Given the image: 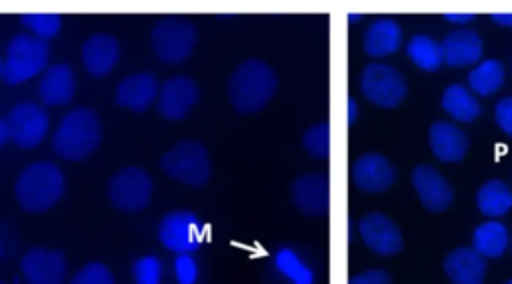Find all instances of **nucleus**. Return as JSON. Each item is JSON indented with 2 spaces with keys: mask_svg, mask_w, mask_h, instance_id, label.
Listing matches in <instances>:
<instances>
[{
  "mask_svg": "<svg viewBox=\"0 0 512 284\" xmlns=\"http://www.w3.org/2000/svg\"><path fill=\"white\" fill-rule=\"evenodd\" d=\"M278 76L274 68L258 58L244 60L228 78V98L238 114H256L274 98Z\"/></svg>",
  "mask_w": 512,
  "mask_h": 284,
  "instance_id": "1",
  "label": "nucleus"
},
{
  "mask_svg": "<svg viewBox=\"0 0 512 284\" xmlns=\"http://www.w3.org/2000/svg\"><path fill=\"white\" fill-rule=\"evenodd\" d=\"M14 194L22 210L32 214L46 212L64 196V174L54 162H32L18 176Z\"/></svg>",
  "mask_w": 512,
  "mask_h": 284,
  "instance_id": "2",
  "label": "nucleus"
},
{
  "mask_svg": "<svg viewBox=\"0 0 512 284\" xmlns=\"http://www.w3.org/2000/svg\"><path fill=\"white\" fill-rule=\"evenodd\" d=\"M102 142V124L94 110L74 108L60 120L52 136V148L64 160H84Z\"/></svg>",
  "mask_w": 512,
  "mask_h": 284,
  "instance_id": "3",
  "label": "nucleus"
},
{
  "mask_svg": "<svg viewBox=\"0 0 512 284\" xmlns=\"http://www.w3.org/2000/svg\"><path fill=\"white\" fill-rule=\"evenodd\" d=\"M196 26L184 16H162L150 30V44L154 54L166 64H182L196 46Z\"/></svg>",
  "mask_w": 512,
  "mask_h": 284,
  "instance_id": "4",
  "label": "nucleus"
},
{
  "mask_svg": "<svg viewBox=\"0 0 512 284\" xmlns=\"http://www.w3.org/2000/svg\"><path fill=\"white\" fill-rule=\"evenodd\" d=\"M166 176L192 188H200L210 180V156L202 142L180 140L160 158Z\"/></svg>",
  "mask_w": 512,
  "mask_h": 284,
  "instance_id": "5",
  "label": "nucleus"
},
{
  "mask_svg": "<svg viewBox=\"0 0 512 284\" xmlns=\"http://www.w3.org/2000/svg\"><path fill=\"white\" fill-rule=\"evenodd\" d=\"M50 48L46 40L36 38L34 34H16L8 42L6 58L2 66V80L10 86L22 84L28 78L42 72L48 64Z\"/></svg>",
  "mask_w": 512,
  "mask_h": 284,
  "instance_id": "6",
  "label": "nucleus"
},
{
  "mask_svg": "<svg viewBox=\"0 0 512 284\" xmlns=\"http://www.w3.org/2000/svg\"><path fill=\"white\" fill-rule=\"evenodd\" d=\"M152 180L144 168H120L108 182V200L120 212H140L150 204Z\"/></svg>",
  "mask_w": 512,
  "mask_h": 284,
  "instance_id": "7",
  "label": "nucleus"
},
{
  "mask_svg": "<svg viewBox=\"0 0 512 284\" xmlns=\"http://www.w3.org/2000/svg\"><path fill=\"white\" fill-rule=\"evenodd\" d=\"M360 90L368 102L380 108H396L404 100L408 86L396 68L382 62H372L362 70Z\"/></svg>",
  "mask_w": 512,
  "mask_h": 284,
  "instance_id": "8",
  "label": "nucleus"
},
{
  "mask_svg": "<svg viewBox=\"0 0 512 284\" xmlns=\"http://www.w3.org/2000/svg\"><path fill=\"white\" fill-rule=\"evenodd\" d=\"M158 240L174 254H192L202 244V224L190 210L168 212L160 220Z\"/></svg>",
  "mask_w": 512,
  "mask_h": 284,
  "instance_id": "9",
  "label": "nucleus"
},
{
  "mask_svg": "<svg viewBox=\"0 0 512 284\" xmlns=\"http://www.w3.org/2000/svg\"><path fill=\"white\" fill-rule=\"evenodd\" d=\"M10 140L20 148L38 146L50 126L48 112L34 102H20L10 108L6 116Z\"/></svg>",
  "mask_w": 512,
  "mask_h": 284,
  "instance_id": "10",
  "label": "nucleus"
},
{
  "mask_svg": "<svg viewBox=\"0 0 512 284\" xmlns=\"http://www.w3.org/2000/svg\"><path fill=\"white\" fill-rule=\"evenodd\" d=\"M398 178L396 166L378 152H366L358 156L350 166L352 184L366 194H380L388 190Z\"/></svg>",
  "mask_w": 512,
  "mask_h": 284,
  "instance_id": "11",
  "label": "nucleus"
},
{
  "mask_svg": "<svg viewBox=\"0 0 512 284\" xmlns=\"http://www.w3.org/2000/svg\"><path fill=\"white\" fill-rule=\"evenodd\" d=\"M292 204L306 216H326L330 212V178L322 172L300 174L290 186Z\"/></svg>",
  "mask_w": 512,
  "mask_h": 284,
  "instance_id": "12",
  "label": "nucleus"
},
{
  "mask_svg": "<svg viewBox=\"0 0 512 284\" xmlns=\"http://www.w3.org/2000/svg\"><path fill=\"white\" fill-rule=\"evenodd\" d=\"M362 242L378 256H396L404 248L402 232L392 218L382 212H368L358 222Z\"/></svg>",
  "mask_w": 512,
  "mask_h": 284,
  "instance_id": "13",
  "label": "nucleus"
},
{
  "mask_svg": "<svg viewBox=\"0 0 512 284\" xmlns=\"http://www.w3.org/2000/svg\"><path fill=\"white\" fill-rule=\"evenodd\" d=\"M20 270L28 284H62L68 264L62 250L36 246L22 256Z\"/></svg>",
  "mask_w": 512,
  "mask_h": 284,
  "instance_id": "14",
  "label": "nucleus"
},
{
  "mask_svg": "<svg viewBox=\"0 0 512 284\" xmlns=\"http://www.w3.org/2000/svg\"><path fill=\"white\" fill-rule=\"evenodd\" d=\"M412 186L428 212H444L454 200L450 182L434 166L418 164L412 170Z\"/></svg>",
  "mask_w": 512,
  "mask_h": 284,
  "instance_id": "15",
  "label": "nucleus"
},
{
  "mask_svg": "<svg viewBox=\"0 0 512 284\" xmlns=\"http://www.w3.org/2000/svg\"><path fill=\"white\" fill-rule=\"evenodd\" d=\"M158 112L168 120H182L198 102V84L188 76H172L160 86Z\"/></svg>",
  "mask_w": 512,
  "mask_h": 284,
  "instance_id": "16",
  "label": "nucleus"
},
{
  "mask_svg": "<svg viewBox=\"0 0 512 284\" xmlns=\"http://www.w3.org/2000/svg\"><path fill=\"white\" fill-rule=\"evenodd\" d=\"M158 80L152 72H136L116 86V104L132 112H144L158 96Z\"/></svg>",
  "mask_w": 512,
  "mask_h": 284,
  "instance_id": "17",
  "label": "nucleus"
},
{
  "mask_svg": "<svg viewBox=\"0 0 512 284\" xmlns=\"http://www.w3.org/2000/svg\"><path fill=\"white\" fill-rule=\"evenodd\" d=\"M442 266L452 284H482L486 276V260L472 246L450 250Z\"/></svg>",
  "mask_w": 512,
  "mask_h": 284,
  "instance_id": "18",
  "label": "nucleus"
},
{
  "mask_svg": "<svg viewBox=\"0 0 512 284\" xmlns=\"http://www.w3.org/2000/svg\"><path fill=\"white\" fill-rule=\"evenodd\" d=\"M428 142L432 154L440 162H460L470 146V140L464 130L450 122H434L428 130Z\"/></svg>",
  "mask_w": 512,
  "mask_h": 284,
  "instance_id": "19",
  "label": "nucleus"
},
{
  "mask_svg": "<svg viewBox=\"0 0 512 284\" xmlns=\"http://www.w3.org/2000/svg\"><path fill=\"white\" fill-rule=\"evenodd\" d=\"M120 46L112 34H92L82 44V62L88 74L106 76L118 62Z\"/></svg>",
  "mask_w": 512,
  "mask_h": 284,
  "instance_id": "20",
  "label": "nucleus"
},
{
  "mask_svg": "<svg viewBox=\"0 0 512 284\" xmlns=\"http://www.w3.org/2000/svg\"><path fill=\"white\" fill-rule=\"evenodd\" d=\"M442 60L452 68H464L480 60L482 38L474 30H454L440 42Z\"/></svg>",
  "mask_w": 512,
  "mask_h": 284,
  "instance_id": "21",
  "label": "nucleus"
},
{
  "mask_svg": "<svg viewBox=\"0 0 512 284\" xmlns=\"http://www.w3.org/2000/svg\"><path fill=\"white\" fill-rule=\"evenodd\" d=\"M76 90V80H74V72L68 64L60 62V64H52L46 68L38 92L44 104L48 106H62L68 104L74 96Z\"/></svg>",
  "mask_w": 512,
  "mask_h": 284,
  "instance_id": "22",
  "label": "nucleus"
},
{
  "mask_svg": "<svg viewBox=\"0 0 512 284\" xmlns=\"http://www.w3.org/2000/svg\"><path fill=\"white\" fill-rule=\"evenodd\" d=\"M364 52L372 58L394 54L402 44V30L392 18H378L364 34Z\"/></svg>",
  "mask_w": 512,
  "mask_h": 284,
  "instance_id": "23",
  "label": "nucleus"
},
{
  "mask_svg": "<svg viewBox=\"0 0 512 284\" xmlns=\"http://www.w3.org/2000/svg\"><path fill=\"white\" fill-rule=\"evenodd\" d=\"M440 104H442L444 112H448L452 118H456L460 122H472L482 112L476 94L462 84H450L444 90Z\"/></svg>",
  "mask_w": 512,
  "mask_h": 284,
  "instance_id": "24",
  "label": "nucleus"
},
{
  "mask_svg": "<svg viewBox=\"0 0 512 284\" xmlns=\"http://www.w3.org/2000/svg\"><path fill=\"white\" fill-rule=\"evenodd\" d=\"M508 246V230L502 222H482L472 232V248L482 258H500Z\"/></svg>",
  "mask_w": 512,
  "mask_h": 284,
  "instance_id": "25",
  "label": "nucleus"
},
{
  "mask_svg": "<svg viewBox=\"0 0 512 284\" xmlns=\"http://www.w3.org/2000/svg\"><path fill=\"white\" fill-rule=\"evenodd\" d=\"M476 206L486 216H502L512 208V190L498 178L488 180L476 192Z\"/></svg>",
  "mask_w": 512,
  "mask_h": 284,
  "instance_id": "26",
  "label": "nucleus"
},
{
  "mask_svg": "<svg viewBox=\"0 0 512 284\" xmlns=\"http://www.w3.org/2000/svg\"><path fill=\"white\" fill-rule=\"evenodd\" d=\"M506 78V70L504 64L496 58H488L484 62H478L470 74H468V84L470 90L478 96H492L494 92L500 90V86L504 84Z\"/></svg>",
  "mask_w": 512,
  "mask_h": 284,
  "instance_id": "27",
  "label": "nucleus"
},
{
  "mask_svg": "<svg viewBox=\"0 0 512 284\" xmlns=\"http://www.w3.org/2000/svg\"><path fill=\"white\" fill-rule=\"evenodd\" d=\"M406 54L418 68H422L426 72H436L444 64L440 42L426 34L412 36L406 44Z\"/></svg>",
  "mask_w": 512,
  "mask_h": 284,
  "instance_id": "28",
  "label": "nucleus"
},
{
  "mask_svg": "<svg viewBox=\"0 0 512 284\" xmlns=\"http://www.w3.org/2000/svg\"><path fill=\"white\" fill-rule=\"evenodd\" d=\"M20 24L32 30L40 40L54 38L62 26V16L58 12H24L20 14Z\"/></svg>",
  "mask_w": 512,
  "mask_h": 284,
  "instance_id": "29",
  "label": "nucleus"
},
{
  "mask_svg": "<svg viewBox=\"0 0 512 284\" xmlns=\"http://www.w3.org/2000/svg\"><path fill=\"white\" fill-rule=\"evenodd\" d=\"M276 266L294 284H312L314 282L310 268L306 264H302V260L290 248L278 250Z\"/></svg>",
  "mask_w": 512,
  "mask_h": 284,
  "instance_id": "30",
  "label": "nucleus"
},
{
  "mask_svg": "<svg viewBox=\"0 0 512 284\" xmlns=\"http://www.w3.org/2000/svg\"><path fill=\"white\" fill-rule=\"evenodd\" d=\"M302 146L304 150L314 158H328L330 156V124L318 122L302 134Z\"/></svg>",
  "mask_w": 512,
  "mask_h": 284,
  "instance_id": "31",
  "label": "nucleus"
},
{
  "mask_svg": "<svg viewBox=\"0 0 512 284\" xmlns=\"http://www.w3.org/2000/svg\"><path fill=\"white\" fill-rule=\"evenodd\" d=\"M132 278H134V284H160L162 262L152 254L136 258L132 264Z\"/></svg>",
  "mask_w": 512,
  "mask_h": 284,
  "instance_id": "32",
  "label": "nucleus"
},
{
  "mask_svg": "<svg viewBox=\"0 0 512 284\" xmlns=\"http://www.w3.org/2000/svg\"><path fill=\"white\" fill-rule=\"evenodd\" d=\"M70 284H116V282L106 264L88 262L74 274Z\"/></svg>",
  "mask_w": 512,
  "mask_h": 284,
  "instance_id": "33",
  "label": "nucleus"
},
{
  "mask_svg": "<svg viewBox=\"0 0 512 284\" xmlns=\"http://www.w3.org/2000/svg\"><path fill=\"white\" fill-rule=\"evenodd\" d=\"M174 270H176L178 284H194L196 282L198 268L190 254H178V258L174 262Z\"/></svg>",
  "mask_w": 512,
  "mask_h": 284,
  "instance_id": "34",
  "label": "nucleus"
},
{
  "mask_svg": "<svg viewBox=\"0 0 512 284\" xmlns=\"http://www.w3.org/2000/svg\"><path fill=\"white\" fill-rule=\"evenodd\" d=\"M494 120H496V124L500 126L502 132L512 136V96H504L496 102Z\"/></svg>",
  "mask_w": 512,
  "mask_h": 284,
  "instance_id": "35",
  "label": "nucleus"
},
{
  "mask_svg": "<svg viewBox=\"0 0 512 284\" xmlns=\"http://www.w3.org/2000/svg\"><path fill=\"white\" fill-rule=\"evenodd\" d=\"M348 284H394L392 276L382 268H370L366 272L354 274Z\"/></svg>",
  "mask_w": 512,
  "mask_h": 284,
  "instance_id": "36",
  "label": "nucleus"
},
{
  "mask_svg": "<svg viewBox=\"0 0 512 284\" xmlns=\"http://www.w3.org/2000/svg\"><path fill=\"white\" fill-rule=\"evenodd\" d=\"M444 18H446L448 22L466 24V22L474 20V18H476V14H474V12H446V14H444Z\"/></svg>",
  "mask_w": 512,
  "mask_h": 284,
  "instance_id": "37",
  "label": "nucleus"
},
{
  "mask_svg": "<svg viewBox=\"0 0 512 284\" xmlns=\"http://www.w3.org/2000/svg\"><path fill=\"white\" fill-rule=\"evenodd\" d=\"M490 18H492L496 24H502V26H510V28H512V12H492Z\"/></svg>",
  "mask_w": 512,
  "mask_h": 284,
  "instance_id": "38",
  "label": "nucleus"
},
{
  "mask_svg": "<svg viewBox=\"0 0 512 284\" xmlns=\"http://www.w3.org/2000/svg\"><path fill=\"white\" fill-rule=\"evenodd\" d=\"M356 120H358V102L350 96L348 98V124L352 126V124H356Z\"/></svg>",
  "mask_w": 512,
  "mask_h": 284,
  "instance_id": "39",
  "label": "nucleus"
},
{
  "mask_svg": "<svg viewBox=\"0 0 512 284\" xmlns=\"http://www.w3.org/2000/svg\"><path fill=\"white\" fill-rule=\"evenodd\" d=\"M10 140V130H8V124L6 120L0 118V148Z\"/></svg>",
  "mask_w": 512,
  "mask_h": 284,
  "instance_id": "40",
  "label": "nucleus"
},
{
  "mask_svg": "<svg viewBox=\"0 0 512 284\" xmlns=\"http://www.w3.org/2000/svg\"><path fill=\"white\" fill-rule=\"evenodd\" d=\"M358 18H362V14H358V12H352V14L348 16V20H350V22H356Z\"/></svg>",
  "mask_w": 512,
  "mask_h": 284,
  "instance_id": "41",
  "label": "nucleus"
},
{
  "mask_svg": "<svg viewBox=\"0 0 512 284\" xmlns=\"http://www.w3.org/2000/svg\"><path fill=\"white\" fill-rule=\"evenodd\" d=\"M2 66H4V60H0V78H2Z\"/></svg>",
  "mask_w": 512,
  "mask_h": 284,
  "instance_id": "42",
  "label": "nucleus"
},
{
  "mask_svg": "<svg viewBox=\"0 0 512 284\" xmlns=\"http://www.w3.org/2000/svg\"><path fill=\"white\" fill-rule=\"evenodd\" d=\"M506 284H512V278H510V280H508V282H506Z\"/></svg>",
  "mask_w": 512,
  "mask_h": 284,
  "instance_id": "43",
  "label": "nucleus"
}]
</instances>
